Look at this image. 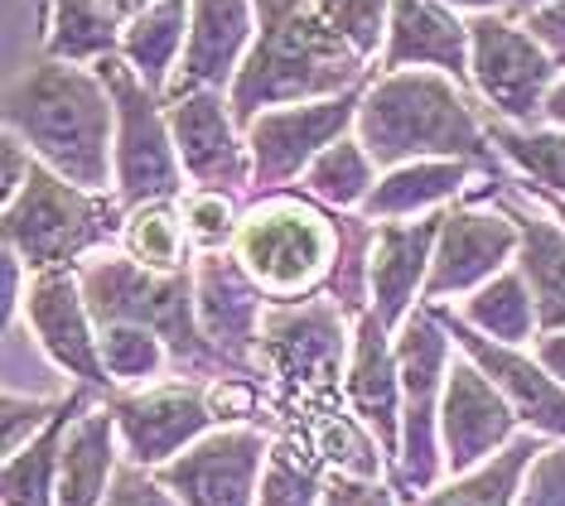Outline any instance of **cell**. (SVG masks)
Returning <instances> with one entry per match:
<instances>
[{
  "label": "cell",
  "instance_id": "f546056e",
  "mask_svg": "<svg viewBox=\"0 0 565 506\" xmlns=\"http://www.w3.org/2000/svg\"><path fill=\"white\" fill-rule=\"evenodd\" d=\"M546 444L551 439L522 430L503 453H498V459H488L483 469L445 477L440 487L426 492V497L411 502V506H518L522 477H526V469H532L536 453H542Z\"/></svg>",
  "mask_w": 565,
  "mask_h": 506
},
{
  "label": "cell",
  "instance_id": "7c38bea8",
  "mask_svg": "<svg viewBox=\"0 0 565 506\" xmlns=\"http://www.w3.org/2000/svg\"><path fill=\"white\" fill-rule=\"evenodd\" d=\"M276 434L262 424H217L156 473L179 506H256Z\"/></svg>",
  "mask_w": 565,
  "mask_h": 506
},
{
  "label": "cell",
  "instance_id": "e0dca14e",
  "mask_svg": "<svg viewBox=\"0 0 565 506\" xmlns=\"http://www.w3.org/2000/svg\"><path fill=\"white\" fill-rule=\"evenodd\" d=\"M170 131L189 189H217L233 193V198H252V150L227 93L174 97Z\"/></svg>",
  "mask_w": 565,
  "mask_h": 506
},
{
  "label": "cell",
  "instance_id": "f35d334b",
  "mask_svg": "<svg viewBox=\"0 0 565 506\" xmlns=\"http://www.w3.org/2000/svg\"><path fill=\"white\" fill-rule=\"evenodd\" d=\"M315 10L377 68L382 44H387V24H392V0H315Z\"/></svg>",
  "mask_w": 565,
  "mask_h": 506
},
{
  "label": "cell",
  "instance_id": "3957f363",
  "mask_svg": "<svg viewBox=\"0 0 565 506\" xmlns=\"http://www.w3.org/2000/svg\"><path fill=\"white\" fill-rule=\"evenodd\" d=\"M358 140L377 169L416 160H465L488 174H512L488 136V111L445 73H372L358 107Z\"/></svg>",
  "mask_w": 565,
  "mask_h": 506
},
{
  "label": "cell",
  "instance_id": "f5cc1de1",
  "mask_svg": "<svg viewBox=\"0 0 565 506\" xmlns=\"http://www.w3.org/2000/svg\"><path fill=\"white\" fill-rule=\"evenodd\" d=\"M542 6H551V0H508V15H532V10H542Z\"/></svg>",
  "mask_w": 565,
  "mask_h": 506
},
{
  "label": "cell",
  "instance_id": "816d5d0a",
  "mask_svg": "<svg viewBox=\"0 0 565 506\" xmlns=\"http://www.w3.org/2000/svg\"><path fill=\"white\" fill-rule=\"evenodd\" d=\"M107 6L117 10L121 20H131V15H140V10H150V6H156V0H107Z\"/></svg>",
  "mask_w": 565,
  "mask_h": 506
},
{
  "label": "cell",
  "instance_id": "8d00e7d4",
  "mask_svg": "<svg viewBox=\"0 0 565 506\" xmlns=\"http://www.w3.org/2000/svg\"><path fill=\"white\" fill-rule=\"evenodd\" d=\"M324 483H329L324 463H319L305 444L276 434L271 459H266V473H262V492H256V506H319L324 502Z\"/></svg>",
  "mask_w": 565,
  "mask_h": 506
},
{
  "label": "cell",
  "instance_id": "8fae6325",
  "mask_svg": "<svg viewBox=\"0 0 565 506\" xmlns=\"http://www.w3.org/2000/svg\"><path fill=\"white\" fill-rule=\"evenodd\" d=\"M358 107H363V87L324 101H300V107H271L256 116L247 126L252 198L300 189V179L310 174L319 154L358 131Z\"/></svg>",
  "mask_w": 565,
  "mask_h": 506
},
{
  "label": "cell",
  "instance_id": "277c9868",
  "mask_svg": "<svg viewBox=\"0 0 565 506\" xmlns=\"http://www.w3.org/2000/svg\"><path fill=\"white\" fill-rule=\"evenodd\" d=\"M349 353L353 319L324 290L310 300H271L262 323L256 381H262L266 410L276 415L280 439H305L319 420L349 410V396H343Z\"/></svg>",
  "mask_w": 565,
  "mask_h": 506
},
{
  "label": "cell",
  "instance_id": "ac0fdd59",
  "mask_svg": "<svg viewBox=\"0 0 565 506\" xmlns=\"http://www.w3.org/2000/svg\"><path fill=\"white\" fill-rule=\"evenodd\" d=\"M20 319L30 323V333L44 343V353L78 386L117 396V386H111V376H107V362H102V329L83 300L78 270H44V276H30V294H24Z\"/></svg>",
  "mask_w": 565,
  "mask_h": 506
},
{
  "label": "cell",
  "instance_id": "2e32d148",
  "mask_svg": "<svg viewBox=\"0 0 565 506\" xmlns=\"http://www.w3.org/2000/svg\"><path fill=\"white\" fill-rule=\"evenodd\" d=\"M426 309L445 323V333L455 337L459 353L508 396V406L518 410L522 430L542 434L551 444H565V386L532 357V347H508V343L483 337L479 329H469V323L455 314V304H426Z\"/></svg>",
  "mask_w": 565,
  "mask_h": 506
},
{
  "label": "cell",
  "instance_id": "836d02e7",
  "mask_svg": "<svg viewBox=\"0 0 565 506\" xmlns=\"http://www.w3.org/2000/svg\"><path fill=\"white\" fill-rule=\"evenodd\" d=\"M488 136H493L498 160L512 169V179L532 189H546L565 198V131L561 126H508V121H488Z\"/></svg>",
  "mask_w": 565,
  "mask_h": 506
},
{
  "label": "cell",
  "instance_id": "ee69618b",
  "mask_svg": "<svg viewBox=\"0 0 565 506\" xmlns=\"http://www.w3.org/2000/svg\"><path fill=\"white\" fill-rule=\"evenodd\" d=\"M107 506H179V502L160 487V477L150 473V469L121 463L117 483H111V492H107Z\"/></svg>",
  "mask_w": 565,
  "mask_h": 506
},
{
  "label": "cell",
  "instance_id": "7402d4cb",
  "mask_svg": "<svg viewBox=\"0 0 565 506\" xmlns=\"http://www.w3.org/2000/svg\"><path fill=\"white\" fill-rule=\"evenodd\" d=\"M377 73H445L469 87V20L440 0H392Z\"/></svg>",
  "mask_w": 565,
  "mask_h": 506
},
{
  "label": "cell",
  "instance_id": "d4e9b609",
  "mask_svg": "<svg viewBox=\"0 0 565 506\" xmlns=\"http://www.w3.org/2000/svg\"><path fill=\"white\" fill-rule=\"evenodd\" d=\"M498 203H503L512 213V223H518V237H522L518 270H522L526 290H532L536 323H542V333H565V227L518 179L498 193Z\"/></svg>",
  "mask_w": 565,
  "mask_h": 506
},
{
  "label": "cell",
  "instance_id": "603a6c76",
  "mask_svg": "<svg viewBox=\"0 0 565 506\" xmlns=\"http://www.w3.org/2000/svg\"><path fill=\"white\" fill-rule=\"evenodd\" d=\"M343 396H349V410L377 434V444L396 463V453H402V367H396V333L372 309L353 319Z\"/></svg>",
  "mask_w": 565,
  "mask_h": 506
},
{
  "label": "cell",
  "instance_id": "4fadbf2b",
  "mask_svg": "<svg viewBox=\"0 0 565 506\" xmlns=\"http://www.w3.org/2000/svg\"><path fill=\"white\" fill-rule=\"evenodd\" d=\"M518 223L503 203H455L445 207L440 241H435V266L426 280L420 304H459L473 290H483L493 276L518 266Z\"/></svg>",
  "mask_w": 565,
  "mask_h": 506
},
{
  "label": "cell",
  "instance_id": "4dcf8cb0",
  "mask_svg": "<svg viewBox=\"0 0 565 506\" xmlns=\"http://www.w3.org/2000/svg\"><path fill=\"white\" fill-rule=\"evenodd\" d=\"M117 251L131 256V261L140 270H150V276H184V270H194V246H189L179 203H140V207H131L126 223H121Z\"/></svg>",
  "mask_w": 565,
  "mask_h": 506
},
{
  "label": "cell",
  "instance_id": "484cf974",
  "mask_svg": "<svg viewBox=\"0 0 565 506\" xmlns=\"http://www.w3.org/2000/svg\"><path fill=\"white\" fill-rule=\"evenodd\" d=\"M126 463L117 415L102 400L73 420L63 439V463H58V506H107V492L117 483V469Z\"/></svg>",
  "mask_w": 565,
  "mask_h": 506
},
{
  "label": "cell",
  "instance_id": "f907efd6",
  "mask_svg": "<svg viewBox=\"0 0 565 506\" xmlns=\"http://www.w3.org/2000/svg\"><path fill=\"white\" fill-rule=\"evenodd\" d=\"M518 184H522V179H518ZM522 189H526V193H532V198H536V203H542V207H546V213H551V217H556V223L565 227V198H556V193H546V189H532V184H522Z\"/></svg>",
  "mask_w": 565,
  "mask_h": 506
},
{
  "label": "cell",
  "instance_id": "6da1fadb",
  "mask_svg": "<svg viewBox=\"0 0 565 506\" xmlns=\"http://www.w3.org/2000/svg\"><path fill=\"white\" fill-rule=\"evenodd\" d=\"M6 131L68 184L87 193L117 184V107L97 68L40 54L6 87Z\"/></svg>",
  "mask_w": 565,
  "mask_h": 506
},
{
  "label": "cell",
  "instance_id": "ab89813d",
  "mask_svg": "<svg viewBox=\"0 0 565 506\" xmlns=\"http://www.w3.org/2000/svg\"><path fill=\"white\" fill-rule=\"evenodd\" d=\"M0 444H6V459L10 453H20L30 439H40L49 424L58 420L63 400H30V396H6V406H0Z\"/></svg>",
  "mask_w": 565,
  "mask_h": 506
},
{
  "label": "cell",
  "instance_id": "f6af8a7d",
  "mask_svg": "<svg viewBox=\"0 0 565 506\" xmlns=\"http://www.w3.org/2000/svg\"><path fill=\"white\" fill-rule=\"evenodd\" d=\"M34 169H40V160H34L20 136H10V131L0 136V179H6V184H0V198L15 203L24 193V184L34 179Z\"/></svg>",
  "mask_w": 565,
  "mask_h": 506
},
{
  "label": "cell",
  "instance_id": "7bdbcfd3",
  "mask_svg": "<svg viewBox=\"0 0 565 506\" xmlns=\"http://www.w3.org/2000/svg\"><path fill=\"white\" fill-rule=\"evenodd\" d=\"M319 506H402V492L387 483H367V477H349V473H329L324 483V502Z\"/></svg>",
  "mask_w": 565,
  "mask_h": 506
},
{
  "label": "cell",
  "instance_id": "44dd1931",
  "mask_svg": "<svg viewBox=\"0 0 565 506\" xmlns=\"http://www.w3.org/2000/svg\"><path fill=\"white\" fill-rule=\"evenodd\" d=\"M440 223L445 213L416 217V223H377V241H372V261H367V294H372V314L392 333L426 300Z\"/></svg>",
  "mask_w": 565,
  "mask_h": 506
},
{
  "label": "cell",
  "instance_id": "d590c367",
  "mask_svg": "<svg viewBox=\"0 0 565 506\" xmlns=\"http://www.w3.org/2000/svg\"><path fill=\"white\" fill-rule=\"evenodd\" d=\"M6 333V353H0V372H6V396H30V400H68L73 396V376L44 353V343L30 333V323H10Z\"/></svg>",
  "mask_w": 565,
  "mask_h": 506
},
{
  "label": "cell",
  "instance_id": "5b68a950",
  "mask_svg": "<svg viewBox=\"0 0 565 506\" xmlns=\"http://www.w3.org/2000/svg\"><path fill=\"white\" fill-rule=\"evenodd\" d=\"M343 213L315 203L310 193H262L247 198L233 256L266 300H310L339 266Z\"/></svg>",
  "mask_w": 565,
  "mask_h": 506
},
{
  "label": "cell",
  "instance_id": "9c48e42d",
  "mask_svg": "<svg viewBox=\"0 0 565 506\" xmlns=\"http://www.w3.org/2000/svg\"><path fill=\"white\" fill-rule=\"evenodd\" d=\"M117 107V203L131 213L140 203H179L189 193L184 164L170 131V101L140 77L121 54L97 63Z\"/></svg>",
  "mask_w": 565,
  "mask_h": 506
},
{
  "label": "cell",
  "instance_id": "60d3db41",
  "mask_svg": "<svg viewBox=\"0 0 565 506\" xmlns=\"http://www.w3.org/2000/svg\"><path fill=\"white\" fill-rule=\"evenodd\" d=\"M203 396H209L217 424H256V415L266 410L262 381H252V376H217V381L203 386Z\"/></svg>",
  "mask_w": 565,
  "mask_h": 506
},
{
  "label": "cell",
  "instance_id": "db71d44e",
  "mask_svg": "<svg viewBox=\"0 0 565 506\" xmlns=\"http://www.w3.org/2000/svg\"><path fill=\"white\" fill-rule=\"evenodd\" d=\"M40 6H44V0H40Z\"/></svg>",
  "mask_w": 565,
  "mask_h": 506
},
{
  "label": "cell",
  "instance_id": "ffe728a7",
  "mask_svg": "<svg viewBox=\"0 0 565 506\" xmlns=\"http://www.w3.org/2000/svg\"><path fill=\"white\" fill-rule=\"evenodd\" d=\"M252 44H256V0H194L189 49L164 101L194 93H233Z\"/></svg>",
  "mask_w": 565,
  "mask_h": 506
},
{
  "label": "cell",
  "instance_id": "cb8c5ba5",
  "mask_svg": "<svg viewBox=\"0 0 565 506\" xmlns=\"http://www.w3.org/2000/svg\"><path fill=\"white\" fill-rule=\"evenodd\" d=\"M483 179H508V174H488V169L465 160H416V164L382 169L377 189L363 203V217L367 223H416V217L469 203Z\"/></svg>",
  "mask_w": 565,
  "mask_h": 506
},
{
  "label": "cell",
  "instance_id": "d6a6232c",
  "mask_svg": "<svg viewBox=\"0 0 565 506\" xmlns=\"http://www.w3.org/2000/svg\"><path fill=\"white\" fill-rule=\"evenodd\" d=\"M377 179H382V169L367 154V146L358 136H343L339 146H329L310 164V174L300 179V193H310L315 203L333 207V213H363Z\"/></svg>",
  "mask_w": 565,
  "mask_h": 506
},
{
  "label": "cell",
  "instance_id": "681fc988",
  "mask_svg": "<svg viewBox=\"0 0 565 506\" xmlns=\"http://www.w3.org/2000/svg\"><path fill=\"white\" fill-rule=\"evenodd\" d=\"M542 121H546V126H561V131H565V77H561L556 87H551V97H546V111H542Z\"/></svg>",
  "mask_w": 565,
  "mask_h": 506
},
{
  "label": "cell",
  "instance_id": "74e56055",
  "mask_svg": "<svg viewBox=\"0 0 565 506\" xmlns=\"http://www.w3.org/2000/svg\"><path fill=\"white\" fill-rule=\"evenodd\" d=\"M179 213H184V232L194 256H223L237 241L247 198H233V193H217V189H189L179 198Z\"/></svg>",
  "mask_w": 565,
  "mask_h": 506
},
{
  "label": "cell",
  "instance_id": "30bf717a",
  "mask_svg": "<svg viewBox=\"0 0 565 506\" xmlns=\"http://www.w3.org/2000/svg\"><path fill=\"white\" fill-rule=\"evenodd\" d=\"M556 83L561 68L518 15L493 10L469 20V93L479 97L488 121L536 126Z\"/></svg>",
  "mask_w": 565,
  "mask_h": 506
},
{
  "label": "cell",
  "instance_id": "d6986e66",
  "mask_svg": "<svg viewBox=\"0 0 565 506\" xmlns=\"http://www.w3.org/2000/svg\"><path fill=\"white\" fill-rule=\"evenodd\" d=\"M522 434L518 410L498 391L473 362L459 353L445 381V406H440V449H445V473H473L488 459H498L512 439Z\"/></svg>",
  "mask_w": 565,
  "mask_h": 506
},
{
  "label": "cell",
  "instance_id": "7dc6e473",
  "mask_svg": "<svg viewBox=\"0 0 565 506\" xmlns=\"http://www.w3.org/2000/svg\"><path fill=\"white\" fill-rule=\"evenodd\" d=\"M532 357L542 362V367L556 376V381L565 386V333H536L532 343Z\"/></svg>",
  "mask_w": 565,
  "mask_h": 506
},
{
  "label": "cell",
  "instance_id": "7a4b0ae2",
  "mask_svg": "<svg viewBox=\"0 0 565 506\" xmlns=\"http://www.w3.org/2000/svg\"><path fill=\"white\" fill-rule=\"evenodd\" d=\"M372 63L315 10V0H256V44L242 63L233 116L242 131L271 107L343 97L372 83Z\"/></svg>",
  "mask_w": 565,
  "mask_h": 506
},
{
  "label": "cell",
  "instance_id": "4316f807",
  "mask_svg": "<svg viewBox=\"0 0 565 506\" xmlns=\"http://www.w3.org/2000/svg\"><path fill=\"white\" fill-rule=\"evenodd\" d=\"M102 396L93 386H73V396L63 400L58 420L49 424L40 439H30L20 453H10L6 459V477H0V487H6V506H58V463H63V439H68L73 420H83L93 406H102Z\"/></svg>",
  "mask_w": 565,
  "mask_h": 506
},
{
  "label": "cell",
  "instance_id": "52a82bcc",
  "mask_svg": "<svg viewBox=\"0 0 565 506\" xmlns=\"http://www.w3.org/2000/svg\"><path fill=\"white\" fill-rule=\"evenodd\" d=\"M126 207L117 193H87L54 169H34L15 203H6V251H15L30 276L44 270H78L97 251H111L121 241Z\"/></svg>",
  "mask_w": 565,
  "mask_h": 506
},
{
  "label": "cell",
  "instance_id": "b9f144b4",
  "mask_svg": "<svg viewBox=\"0 0 565 506\" xmlns=\"http://www.w3.org/2000/svg\"><path fill=\"white\" fill-rule=\"evenodd\" d=\"M518 506H565V444H546L522 477Z\"/></svg>",
  "mask_w": 565,
  "mask_h": 506
},
{
  "label": "cell",
  "instance_id": "e575fe53",
  "mask_svg": "<svg viewBox=\"0 0 565 506\" xmlns=\"http://www.w3.org/2000/svg\"><path fill=\"white\" fill-rule=\"evenodd\" d=\"M102 362H107L117 396L146 391V386H160L164 376H174V357L164 347V337L140 329V323H111V329H102Z\"/></svg>",
  "mask_w": 565,
  "mask_h": 506
},
{
  "label": "cell",
  "instance_id": "83f0119b",
  "mask_svg": "<svg viewBox=\"0 0 565 506\" xmlns=\"http://www.w3.org/2000/svg\"><path fill=\"white\" fill-rule=\"evenodd\" d=\"M40 54L58 63L97 68L102 58L121 54L126 20L107 0H44L40 6Z\"/></svg>",
  "mask_w": 565,
  "mask_h": 506
},
{
  "label": "cell",
  "instance_id": "9a60e30c",
  "mask_svg": "<svg viewBox=\"0 0 565 506\" xmlns=\"http://www.w3.org/2000/svg\"><path fill=\"white\" fill-rule=\"evenodd\" d=\"M194 300H199L203 343H209V353L217 357L223 376H252L256 381L262 323H266L271 300L252 284V276L237 266L233 251L194 256Z\"/></svg>",
  "mask_w": 565,
  "mask_h": 506
},
{
  "label": "cell",
  "instance_id": "c3c4849f",
  "mask_svg": "<svg viewBox=\"0 0 565 506\" xmlns=\"http://www.w3.org/2000/svg\"><path fill=\"white\" fill-rule=\"evenodd\" d=\"M440 6L459 10L465 20H473V15H493V10H508V0H440Z\"/></svg>",
  "mask_w": 565,
  "mask_h": 506
},
{
  "label": "cell",
  "instance_id": "8992f818",
  "mask_svg": "<svg viewBox=\"0 0 565 506\" xmlns=\"http://www.w3.org/2000/svg\"><path fill=\"white\" fill-rule=\"evenodd\" d=\"M78 284H83V300L93 309L97 329L140 323V329L160 333L174 357L179 381L209 386L223 376V367H217V357L209 353L203 329H199L194 270H184V276H150V270H140L131 256H121L111 246V251H97L93 261L78 266Z\"/></svg>",
  "mask_w": 565,
  "mask_h": 506
},
{
  "label": "cell",
  "instance_id": "1f68e13d",
  "mask_svg": "<svg viewBox=\"0 0 565 506\" xmlns=\"http://www.w3.org/2000/svg\"><path fill=\"white\" fill-rule=\"evenodd\" d=\"M455 314L479 329L483 337L493 343H508V347H532L542 323H536V304H532V290H526L522 270L512 266L503 276H493L483 290H473L469 300L455 304Z\"/></svg>",
  "mask_w": 565,
  "mask_h": 506
},
{
  "label": "cell",
  "instance_id": "f1b7e54d",
  "mask_svg": "<svg viewBox=\"0 0 565 506\" xmlns=\"http://www.w3.org/2000/svg\"><path fill=\"white\" fill-rule=\"evenodd\" d=\"M189 24H194V0H156L150 10L126 20V30H121V58L131 63L160 97L170 93L179 63H184Z\"/></svg>",
  "mask_w": 565,
  "mask_h": 506
},
{
  "label": "cell",
  "instance_id": "5bb4252c",
  "mask_svg": "<svg viewBox=\"0 0 565 506\" xmlns=\"http://www.w3.org/2000/svg\"><path fill=\"white\" fill-rule=\"evenodd\" d=\"M117 415L121 453L136 469L160 473L164 463H174L184 449H194L203 434L217 430L203 381H160L146 391H121L107 400Z\"/></svg>",
  "mask_w": 565,
  "mask_h": 506
},
{
  "label": "cell",
  "instance_id": "bcb514c9",
  "mask_svg": "<svg viewBox=\"0 0 565 506\" xmlns=\"http://www.w3.org/2000/svg\"><path fill=\"white\" fill-rule=\"evenodd\" d=\"M522 24L532 30V39L551 54V63L561 68L565 77V0H551V6L532 10V15H522Z\"/></svg>",
  "mask_w": 565,
  "mask_h": 506
},
{
  "label": "cell",
  "instance_id": "ba28073f",
  "mask_svg": "<svg viewBox=\"0 0 565 506\" xmlns=\"http://www.w3.org/2000/svg\"><path fill=\"white\" fill-rule=\"evenodd\" d=\"M459 347L445 323L426 304L396 329V367H402V453L392 463V483L402 502H420L445 483V449H440V406L445 381Z\"/></svg>",
  "mask_w": 565,
  "mask_h": 506
}]
</instances>
